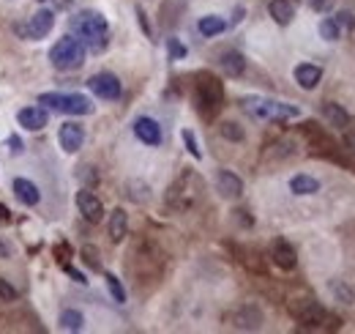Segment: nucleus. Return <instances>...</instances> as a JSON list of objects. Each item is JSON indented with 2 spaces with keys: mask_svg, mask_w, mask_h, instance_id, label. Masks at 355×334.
<instances>
[{
  "mask_svg": "<svg viewBox=\"0 0 355 334\" xmlns=\"http://www.w3.org/2000/svg\"><path fill=\"white\" fill-rule=\"evenodd\" d=\"M58 143L66 154H77L85 143V129L77 124V121H66L61 129H58Z\"/></svg>",
  "mask_w": 355,
  "mask_h": 334,
  "instance_id": "nucleus-12",
  "label": "nucleus"
},
{
  "mask_svg": "<svg viewBox=\"0 0 355 334\" xmlns=\"http://www.w3.org/2000/svg\"><path fill=\"white\" fill-rule=\"evenodd\" d=\"M17 296H19V293H17V288H14V285H8V282L0 277V299H3V302H17Z\"/></svg>",
  "mask_w": 355,
  "mask_h": 334,
  "instance_id": "nucleus-33",
  "label": "nucleus"
},
{
  "mask_svg": "<svg viewBox=\"0 0 355 334\" xmlns=\"http://www.w3.org/2000/svg\"><path fill=\"white\" fill-rule=\"evenodd\" d=\"M107 230H110V239H112V244H121V242L129 236V214H126L123 208H115V211L110 214Z\"/></svg>",
  "mask_w": 355,
  "mask_h": 334,
  "instance_id": "nucleus-18",
  "label": "nucleus"
},
{
  "mask_svg": "<svg viewBox=\"0 0 355 334\" xmlns=\"http://www.w3.org/2000/svg\"><path fill=\"white\" fill-rule=\"evenodd\" d=\"M104 282H107V288H110V296L118 302V304H123L126 302V291H123V285H121V279L115 277V274H104Z\"/></svg>",
  "mask_w": 355,
  "mask_h": 334,
  "instance_id": "nucleus-29",
  "label": "nucleus"
},
{
  "mask_svg": "<svg viewBox=\"0 0 355 334\" xmlns=\"http://www.w3.org/2000/svg\"><path fill=\"white\" fill-rule=\"evenodd\" d=\"M241 107L260 121H292L301 115V110L295 104L287 101H274V99H260V96H246L241 99Z\"/></svg>",
  "mask_w": 355,
  "mask_h": 334,
  "instance_id": "nucleus-2",
  "label": "nucleus"
},
{
  "mask_svg": "<svg viewBox=\"0 0 355 334\" xmlns=\"http://www.w3.org/2000/svg\"><path fill=\"white\" fill-rule=\"evenodd\" d=\"M8 148H11L14 154H22V140H19L17 135H11V137H8Z\"/></svg>",
  "mask_w": 355,
  "mask_h": 334,
  "instance_id": "nucleus-38",
  "label": "nucleus"
},
{
  "mask_svg": "<svg viewBox=\"0 0 355 334\" xmlns=\"http://www.w3.org/2000/svg\"><path fill=\"white\" fill-rule=\"evenodd\" d=\"M197 30H200L205 39H213V36H219V33H224V30H227V19H224V17H219V14H205V17H200Z\"/></svg>",
  "mask_w": 355,
  "mask_h": 334,
  "instance_id": "nucleus-24",
  "label": "nucleus"
},
{
  "mask_svg": "<svg viewBox=\"0 0 355 334\" xmlns=\"http://www.w3.org/2000/svg\"><path fill=\"white\" fill-rule=\"evenodd\" d=\"M71 30L77 33V39L90 47L93 52H101L110 41V25L104 19L101 11H93V8H85V11H77L71 17Z\"/></svg>",
  "mask_w": 355,
  "mask_h": 334,
  "instance_id": "nucleus-1",
  "label": "nucleus"
},
{
  "mask_svg": "<svg viewBox=\"0 0 355 334\" xmlns=\"http://www.w3.org/2000/svg\"><path fill=\"white\" fill-rule=\"evenodd\" d=\"M11 189H14V195H17V200L22 203V206H39L41 203V189L30 181V178H14V184H11Z\"/></svg>",
  "mask_w": 355,
  "mask_h": 334,
  "instance_id": "nucleus-14",
  "label": "nucleus"
},
{
  "mask_svg": "<svg viewBox=\"0 0 355 334\" xmlns=\"http://www.w3.org/2000/svg\"><path fill=\"white\" fill-rule=\"evenodd\" d=\"M235 324L232 326H238V329H260V324H263V313L257 310V307H241L238 313H235V318H232Z\"/></svg>",
  "mask_w": 355,
  "mask_h": 334,
  "instance_id": "nucleus-22",
  "label": "nucleus"
},
{
  "mask_svg": "<svg viewBox=\"0 0 355 334\" xmlns=\"http://www.w3.org/2000/svg\"><path fill=\"white\" fill-rule=\"evenodd\" d=\"M216 189H219L221 197L235 200V197L243 195V181H241L235 173H230V170H219V173H216Z\"/></svg>",
  "mask_w": 355,
  "mask_h": 334,
  "instance_id": "nucleus-13",
  "label": "nucleus"
},
{
  "mask_svg": "<svg viewBox=\"0 0 355 334\" xmlns=\"http://www.w3.org/2000/svg\"><path fill=\"white\" fill-rule=\"evenodd\" d=\"M17 124L28 132H41L47 124H50V110H44L41 104L39 107H22L17 112Z\"/></svg>",
  "mask_w": 355,
  "mask_h": 334,
  "instance_id": "nucleus-11",
  "label": "nucleus"
},
{
  "mask_svg": "<svg viewBox=\"0 0 355 334\" xmlns=\"http://www.w3.org/2000/svg\"><path fill=\"white\" fill-rule=\"evenodd\" d=\"M61 326H63L66 332H82L85 318H82V313H77V310H63V313H61Z\"/></svg>",
  "mask_w": 355,
  "mask_h": 334,
  "instance_id": "nucleus-25",
  "label": "nucleus"
},
{
  "mask_svg": "<svg viewBox=\"0 0 355 334\" xmlns=\"http://www.w3.org/2000/svg\"><path fill=\"white\" fill-rule=\"evenodd\" d=\"M268 14L274 17L276 25L287 28V25L295 19V6H292L290 0H271V3H268Z\"/></svg>",
  "mask_w": 355,
  "mask_h": 334,
  "instance_id": "nucleus-21",
  "label": "nucleus"
},
{
  "mask_svg": "<svg viewBox=\"0 0 355 334\" xmlns=\"http://www.w3.org/2000/svg\"><path fill=\"white\" fill-rule=\"evenodd\" d=\"M312 11H317V14H325V11H331L334 8V0H303Z\"/></svg>",
  "mask_w": 355,
  "mask_h": 334,
  "instance_id": "nucleus-34",
  "label": "nucleus"
},
{
  "mask_svg": "<svg viewBox=\"0 0 355 334\" xmlns=\"http://www.w3.org/2000/svg\"><path fill=\"white\" fill-rule=\"evenodd\" d=\"M55 28V11L52 8H39L30 19H28V28L22 30L19 28V33L25 36V39H33V41H41V39H47L50 36V30Z\"/></svg>",
  "mask_w": 355,
  "mask_h": 334,
  "instance_id": "nucleus-8",
  "label": "nucleus"
},
{
  "mask_svg": "<svg viewBox=\"0 0 355 334\" xmlns=\"http://www.w3.org/2000/svg\"><path fill=\"white\" fill-rule=\"evenodd\" d=\"M290 313L295 315L298 324H306V326H323L328 321L325 307L320 302H314V299H298V302H292L290 304Z\"/></svg>",
  "mask_w": 355,
  "mask_h": 334,
  "instance_id": "nucleus-7",
  "label": "nucleus"
},
{
  "mask_svg": "<svg viewBox=\"0 0 355 334\" xmlns=\"http://www.w3.org/2000/svg\"><path fill=\"white\" fill-rule=\"evenodd\" d=\"M271 260H274L282 271H292V268L298 266V255L292 250V244L284 242V239H276V242L271 244Z\"/></svg>",
  "mask_w": 355,
  "mask_h": 334,
  "instance_id": "nucleus-16",
  "label": "nucleus"
},
{
  "mask_svg": "<svg viewBox=\"0 0 355 334\" xmlns=\"http://www.w3.org/2000/svg\"><path fill=\"white\" fill-rule=\"evenodd\" d=\"M134 14H137V22H140V28H142V30H145V36L150 39V36H153V28H150V22H148V14L142 11L140 6L134 8Z\"/></svg>",
  "mask_w": 355,
  "mask_h": 334,
  "instance_id": "nucleus-35",
  "label": "nucleus"
},
{
  "mask_svg": "<svg viewBox=\"0 0 355 334\" xmlns=\"http://www.w3.org/2000/svg\"><path fill=\"white\" fill-rule=\"evenodd\" d=\"M292 77H295V83L301 85L303 90H314L320 85V80H323V69L314 66V63H298Z\"/></svg>",
  "mask_w": 355,
  "mask_h": 334,
  "instance_id": "nucleus-17",
  "label": "nucleus"
},
{
  "mask_svg": "<svg viewBox=\"0 0 355 334\" xmlns=\"http://www.w3.org/2000/svg\"><path fill=\"white\" fill-rule=\"evenodd\" d=\"M181 137H183V143H186V151L200 162V159H203V151H200V143H197L194 132H192V129H183V132H181Z\"/></svg>",
  "mask_w": 355,
  "mask_h": 334,
  "instance_id": "nucleus-30",
  "label": "nucleus"
},
{
  "mask_svg": "<svg viewBox=\"0 0 355 334\" xmlns=\"http://www.w3.org/2000/svg\"><path fill=\"white\" fill-rule=\"evenodd\" d=\"M85 44L74 36H63L52 44L50 50V63L58 69V72H77L82 63H85Z\"/></svg>",
  "mask_w": 355,
  "mask_h": 334,
  "instance_id": "nucleus-4",
  "label": "nucleus"
},
{
  "mask_svg": "<svg viewBox=\"0 0 355 334\" xmlns=\"http://www.w3.org/2000/svg\"><path fill=\"white\" fill-rule=\"evenodd\" d=\"M88 88H90L99 99H107V101H115V99H121V93H123V85H121V80H118L112 72H99V75H93V77L88 80Z\"/></svg>",
  "mask_w": 355,
  "mask_h": 334,
  "instance_id": "nucleus-9",
  "label": "nucleus"
},
{
  "mask_svg": "<svg viewBox=\"0 0 355 334\" xmlns=\"http://www.w3.org/2000/svg\"><path fill=\"white\" fill-rule=\"evenodd\" d=\"M63 271L69 274V277H71V279H74V282H79V285H88V279H85V274H82V271H77L74 266H69V263H63Z\"/></svg>",
  "mask_w": 355,
  "mask_h": 334,
  "instance_id": "nucleus-36",
  "label": "nucleus"
},
{
  "mask_svg": "<svg viewBox=\"0 0 355 334\" xmlns=\"http://www.w3.org/2000/svg\"><path fill=\"white\" fill-rule=\"evenodd\" d=\"M336 22H339V28H355V14H350V11H339L336 14Z\"/></svg>",
  "mask_w": 355,
  "mask_h": 334,
  "instance_id": "nucleus-37",
  "label": "nucleus"
},
{
  "mask_svg": "<svg viewBox=\"0 0 355 334\" xmlns=\"http://www.w3.org/2000/svg\"><path fill=\"white\" fill-rule=\"evenodd\" d=\"M11 252H14V247L0 236V257H11Z\"/></svg>",
  "mask_w": 355,
  "mask_h": 334,
  "instance_id": "nucleus-40",
  "label": "nucleus"
},
{
  "mask_svg": "<svg viewBox=\"0 0 355 334\" xmlns=\"http://www.w3.org/2000/svg\"><path fill=\"white\" fill-rule=\"evenodd\" d=\"M90 170H93V167H82V170H79V175H82L85 181H90V184H96V181H99V175H96V173H90Z\"/></svg>",
  "mask_w": 355,
  "mask_h": 334,
  "instance_id": "nucleus-39",
  "label": "nucleus"
},
{
  "mask_svg": "<svg viewBox=\"0 0 355 334\" xmlns=\"http://www.w3.org/2000/svg\"><path fill=\"white\" fill-rule=\"evenodd\" d=\"M74 200H77V208H79V214H82L85 222L99 225V222L104 219V203H101L90 189H79Z\"/></svg>",
  "mask_w": 355,
  "mask_h": 334,
  "instance_id": "nucleus-10",
  "label": "nucleus"
},
{
  "mask_svg": "<svg viewBox=\"0 0 355 334\" xmlns=\"http://www.w3.org/2000/svg\"><path fill=\"white\" fill-rule=\"evenodd\" d=\"M39 104L44 110L66 112V115H90L96 110L93 101L88 96H82V93H41Z\"/></svg>",
  "mask_w": 355,
  "mask_h": 334,
  "instance_id": "nucleus-6",
  "label": "nucleus"
},
{
  "mask_svg": "<svg viewBox=\"0 0 355 334\" xmlns=\"http://www.w3.org/2000/svg\"><path fill=\"white\" fill-rule=\"evenodd\" d=\"M167 52H170V58H172V61H183L189 50H186V44H181V39L170 36V39H167Z\"/></svg>",
  "mask_w": 355,
  "mask_h": 334,
  "instance_id": "nucleus-31",
  "label": "nucleus"
},
{
  "mask_svg": "<svg viewBox=\"0 0 355 334\" xmlns=\"http://www.w3.org/2000/svg\"><path fill=\"white\" fill-rule=\"evenodd\" d=\"M203 192V181H200V175L197 173H192V170H186V173H181L178 175V181L167 189V203L175 208V211H186V208H192L194 206V200H197V195Z\"/></svg>",
  "mask_w": 355,
  "mask_h": 334,
  "instance_id": "nucleus-5",
  "label": "nucleus"
},
{
  "mask_svg": "<svg viewBox=\"0 0 355 334\" xmlns=\"http://www.w3.org/2000/svg\"><path fill=\"white\" fill-rule=\"evenodd\" d=\"M0 222H11V211L3 203H0Z\"/></svg>",
  "mask_w": 355,
  "mask_h": 334,
  "instance_id": "nucleus-41",
  "label": "nucleus"
},
{
  "mask_svg": "<svg viewBox=\"0 0 355 334\" xmlns=\"http://www.w3.org/2000/svg\"><path fill=\"white\" fill-rule=\"evenodd\" d=\"M79 255H82V260H85V263H88V266H90L93 271H99V268H101V260H99V250H96L93 244H85Z\"/></svg>",
  "mask_w": 355,
  "mask_h": 334,
  "instance_id": "nucleus-32",
  "label": "nucleus"
},
{
  "mask_svg": "<svg viewBox=\"0 0 355 334\" xmlns=\"http://www.w3.org/2000/svg\"><path fill=\"white\" fill-rule=\"evenodd\" d=\"M320 112H323V118H325L331 126H336V129H347V126H350V115H347V110H342L336 101H323Z\"/></svg>",
  "mask_w": 355,
  "mask_h": 334,
  "instance_id": "nucleus-20",
  "label": "nucleus"
},
{
  "mask_svg": "<svg viewBox=\"0 0 355 334\" xmlns=\"http://www.w3.org/2000/svg\"><path fill=\"white\" fill-rule=\"evenodd\" d=\"M320 36H323L325 41H339V36H342L339 22H336V19H331V17H325V19L320 22Z\"/></svg>",
  "mask_w": 355,
  "mask_h": 334,
  "instance_id": "nucleus-26",
  "label": "nucleus"
},
{
  "mask_svg": "<svg viewBox=\"0 0 355 334\" xmlns=\"http://www.w3.org/2000/svg\"><path fill=\"white\" fill-rule=\"evenodd\" d=\"M134 135L145 146H161V126H159V121H153L148 115L134 121Z\"/></svg>",
  "mask_w": 355,
  "mask_h": 334,
  "instance_id": "nucleus-15",
  "label": "nucleus"
},
{
  "mask_svg": "<svg viewBox=\"0 0 355 334\" xmlns=\"http://www.w3.org/2000/svg\"><path fill=\"white\" fill-rule=\"evenodd\" d=\"M194 80H197L194 83L197 110H200L203 118H213L221 110V104H224V88H221V83L213 77L211 72H200Z\"/></svg>",
  "mask_w": 355,
  "mask_h": 334,
  "instance_id": "nucleus-3",
  "label": "nucleus"
},
{
  "mask_svg": "<svg viewBox=\"0 0 355 334\" xmlns=\"http://www.w3.org/2000/svg\"><path fill=\"white\" fill-rule=\"evenodd\" d=\"M243 14H246V11H243V6H238V8H235V17H232V25H238V22L243 19Z\"/></svg>",
  "mask_w": 355,
  "mask_h": 334,
  "instance_id": "nucleus-42",
  "label": "nucleus"
},
{
  "mask_svg": "<svg viewBox=\"0 0 355 334\" xmlns=\"http://www.w3.org/2000/svg\"><path fill=\"white\" fill-rule=\"evenodd\" d=\"M219 66H221V72H224L227 77H241V75L246 72V58H243L238 50H227V52H221Z\"/></svg>",
  "mask_w": 355,
  "mask_h": 334,
  "instance_id": "nucleus-19",
  "label": "nucleus"
},
{
  "mask_svg": "<svg viewBox=\"0 0 355 334\" xmlns=\"http://www.w3.org/2000/svg\"><path fill=\"white\" fill-rule=\"evenodd\" d=\"M290 192L292 195H317L320 192V181L314 175H306V173L292 175L290 178Z\"/></svg>",
  "mask_w": 355,
  "mask_h": 334,
  "instance_id": "nucleus-23",
  "label": "nucleus"
},
{
  "mask_svg": "<svg viewBox=\"0 0 355 334\" xmlns=\"http://www.w3.org/2000/svg\"><path fill=\"white\" fill-rule=\"evenodd\" d=\"M331 291H334L336 302H342V304H353L355 302V291L350 285H345L342 279H334V282H331Z\"/></svg>",
  "mask_w": 355,
  "mask_h": 334,
  "instance_id": "nucleus-27",
  "label": "nucleus"
},
{
  "mask_svg": "<svg viewBox=\"0 0 355 334\" xmlns=\"http://www.w3.org/2000/svg\"><path fill=\"white\" fill-rule=\"evenodd\" d=\"M219 132H221V137L224 140H230V143H241L246 135H243V129L235 124V121H224L221 126H219Z\"/></svg>",
  "mask_w": 355,
  "mask_h": 334,
  "instance_id": "nucleus-28",
  "label": "nucleus"
}]
</instances>
